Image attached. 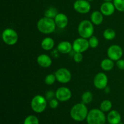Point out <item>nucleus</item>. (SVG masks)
Returning a JSON list of instances; mask_svg holds the SVG:
<instances>
[{"mask_svg": "<svg viewBox=\"0 0 124 124\" xmlns=\"http://www.w3.org/2000/svg\"><path fill=\"white\" fill-rule=\"evenodd\" d=\"M87 1H88L89 2H91V1H94V0H87Z\"/></svg>", "mask_w": 124, "mask_h": 124, "instance_id": "nucleus-34", "label": "nucleus"}, {"mask_svg": "<svg viewBox=\"0 0 124 124\" xmlns=\"http://www.w3.org/2000/svg\"><path fill=\"white\" fill-rule=\"evenodd\" d=\"M19 39L18 34L14 29L7 28L2 33V39L6 44L13 46L17 43Z\"/></svg>", "mask_w": 124, "mask_h": 124, "instance_id": "nucleus-6", "label": "nucleus"}, {"mask_svg": "<svg viewBox=\"0 0 124 124\" xmlns=\"http://www.w3.org/2000/svg\"><path fill=\"white\" fill-rule=\"evenodd\" d=\"M59 101L56 99V98H53V99H51L50 101H49V106L52 109H55L59 105Z\"/></svg>", "mask_w": 124, "mask_h": 124, "instance_id": "nucleus-30", "label": "nucleus"}, {"mask_svg": "<svg viewBox=\"0 0 124 124\" xmlns=\"http://www.w3.org/2000/svg\"><path fill=\"white\" fill-rule=\"evenodd\" d=\"M94 24L91 21L85 19L80 22L78 27V32L81 37L89 39L94 33Z\"/></svg>", "mask_w": 124, "mask_h": 124, "instance_id": "nucleus-4", "label": "nucleus"}, {"mask_svg": "<svg viewBox=\"0 0 124 124\" xmlns=\"http://www.w3.org/2000/svg\"><path fill=\"white\" fill-rule=\"evenodd\" d=\"M104 1H105V2H111L113 0H104Z\"/></svg>", "mask_w": 124, "mask_h": 124, "instance_id": "nucleus-33", "label": "nucleus"}, {"mask_svg": "<svg viewBox=\"0 0 124 124\" xmlns=\"http://www.w3.org/2000/svg\"><path fill=\"white\" fill-rule=\"evenodd\" d=\"M113 104L112 102L108 99H105L102 101L100 104V110H102L103 112H109L111 111L112 108Z\"/></svg>", "mask_w": 124, "mask_h": 124, "instance_id": "nucleus-22", "label": "nucleus"}, {"mask_svg": "<svg viewBox=\"0 0 124 124\" xmlns=\"http://www.w3.org/2000/svg\"><path fill=\"white\" fill-rule=\"evenodd\" d=\"M115 8L119 12H124V0H113Z\"/></svg>", "mask_w": 124, "mask_h": 124, "instance_id": "nucleus-28", "label": "nucleus"}, {"mask_svg": "<svg viewBox=\"0 0 124 124\" xmlns=\"http://www.w3.org/2000/svg\"><path fill=\"white\" fill-rule=\"evenodd\" d=\"M109 124H119L121 122V115L116 110L109 111L107 117Z\"/></svg>", "mask_w": 124, "mask_h": 124, "instance_id": "nucleus-17", "label": "nucleus"}, {"mask_svg": "<svg viewBox=\"0 0 124 124\" xmlns=\"http://www.w3.org/2000/svg\"><path fill=\"white\" fill-rule=\"evenodd\" d=\"M90 21L94 25H101L104 21V15L101 11H94L90 15Z\"/></svg>", "mask_w": 124, "mask_h": 124, "instance_id": "nucleus-18", "label": "nucleus"}, {"mask_svg": "<svg viewBox=\"0 0 124 124\" xmlns=\"http://www.w3.org/2000/svg\"><path fill=\"white\" fill-rule=\"evenodd\" d=\"M108 79L105 73L99 72L95 75L93 79V84L98 90H104L107 87Z\"/></svg>", "mask_w": 124, "mask_h": 124, "instance_id": "nucleus-9", "label": "nucleus"}, {"mask_svg": "<svg viewBox=\"0 0 124 124\" xmlns=\"http://www.w3.org/2000/svg\"><path fill=\"white\" fill-rule=\"evenodd\" d=\"M88 110L86 104L78 103L75 104L70 110V115L72 119L77 122H82L87 119Z\"/></svg>", "mask_w": 124, "mask_h": 124, "instance_id": "nucleus-1", "label": "nucleus"}, {"mask_svg": "<svg viewBox=\"0 0 124 124\" xmlns=\"http://www.w3.org/2000/svg\"><path fill=\"white\" fill-rule=\"evenodd\" d=\"M56 80L61 84H67L71 79V73L70 70L65 68H60L56 71Z\"/></svg>", "mask_w": 124, "mask_h": 124, "instance_id": "nucleus-10", "label": "nucleus"}, {"mask_svg": "<svg viewBox=\"0 0 124 124\" xmlns=\"http://www.w3.org/2000/svg\"><path fill=\"white\" fill-rule=\"evenodd\" d=\"M47 99L43 96L37 94L32 98L30 106L33 111L36 113H41L45 111L47 105Z\"/></svg>", "mask_w": 124, "mask_h": 124, "instance_id": "nucleus-5", "label": "nucleus"}, {"mask_svg": "<svg viewBox=\"0 0 124 124\" xmlns=\"http://www.w3.org/2000/svg\"><path fill=\"white\" fill-rule=\"evenodd\" d=\"M23 124H39V121L36 116L29 115L25 117Z\"/></svg>", "mask_w": 124, "mask_h": 124, "instance_id": "nucleus-25", "label": "nucleus"}, {"mask_svg": "<svg viewBox=\"0 0 124 124\" xmlns=\"http://www.w3.org/2000/svg\"><path fill=\"white\" fill-rule=\"evenodd\" d=\"M93 98V96L92 92L90 91H86L82 94L81 100H82V102L84 104H88L92 102Z\"/></svg>", "mask_w": 124, "mask_h": 124, "instance_id": "nucleus-23", "label": "nucleus"}, {"mask_svg": "<svg viewBox=\"0 0 124 124\" xmlns=\"http://www.w3.org/2000/svg\"><path fill=\"white\" fill-rule=\"evenodd\" d=\"M56 78L54 74H48L46 76L44 79V82L47 85H52L55 83Z\"/></svg>", "mask_w": 124, "mask_h": 124, "instance_id": "nucleus-26", "label": "nucleus"}, {"mask_svg": "<svg viewBox=\"0 0 124 124\" xmlns=\"http://www.w3.org/2000/svg\"><path fill=\"white\" fill-rule=\"evenodd\" d=\"M41 46L44 50H51L53 49L54 46V39L50 37L45 38L41 41Z\"/></svg>", "mask_w": 124, "mask_h": 124, "instance_id": "nucleus-19", "label": "nucleus"}, {"mask_svg": "<svg viewBox=\"0 0 124 124\" xmlns=\"http://www.w3.org/2000/svg\"><path fill=\"white\" fill-rule=\"evenodd\" d=\"M54 97H55V93H54L53 91L50 90L48 91V92L46 93V97H45V98H46L47 100L50 101L51 99H53Z\"/></svg>", "mask_w": 124, "mask_h": 124, "instance_id": "nucleus-31", "label": "nucleus"}, {"mask_svg": "<svg viewBox=\"0 0 124 124\" xmlns=\"http://www.w3.org/2000/svg\"><path fill=\"white\" fill-rule=\"evenodd\" d=\"M75 1H77V0H75Z\"/></svg>", "mask_w": 124, "mask_h": 124, "instance_id": "nucleus-35", "label": "nucleus"}, {"mask_svg": "<svg viewBox=\"0 0 124 124\" xmlns=\"http://www.w3.org/2000/svg\"><path fill=\"white\" fill-rule=\"evenodd\" d=\"M57 49L58 52L62 54H68L72 51V44L67 41H61L58 44Z\"/></svg>", "mask_w": 124, "mask_h": 124, "instance_id": "nucleus-16", "label": "nucleus"}, {"mask_svg": "<svg viewBox=\"0 0 124 124\" xmlns=\"http://www.w3.org/2000/svg\"><path fill=\"white\" fill-rule=\"evenodd\" d=\"M88 42H89L90 47L92 48H97L99 46V39L96 36L93 35L88 39Z\"/></svg>", "mask_w": 124, "mask_h": 124, "instance_id": "nucleus-27", "label": "nucleus"}, {"mask_svg": "<svg viewBox=\"0 0 124 124\" xmlns=\"http://www.w3.org/2000/svg\"><path fill=\"white\" fill-rule=\"evenodd\" d=\"M38 64L42 68H48L52 65V60L50 57L46 54H41L36 59Z\"/></svg>", "mask_w": 124, "mask_h": 124, "instance_id": "nucleus-15", "label": "nucleus"}, {"mask_svg": "<svg viewBox=\"0 0 124 124\" xmlns=\"http://www.w3.org/2000/svg\"><path fill=\"white\" fill-rule=\"evenodd\" d=\"M56 25L59 29H64L69 24V18L67 16L62 13H59L54 18Z\"/></svg>", "mask_w": 124, "mask_h": 124, "instance_id": "nucleus-14", "label": "nucleus"}, {"mask_svg": "<svg viewBox=\"0 0 124 124\" xmlns=\"http://www.w3.org/2000/svg\"><path fill=\"white\" fill-rule=\"evenodd\" d=\"M73 50L75 53H84L90 48L88 39L80 37L75 39L72 44Z\"/></svg>", "mask_w": 124, "mask_h": 124, "instance_id": "nucleus-7", "label": "nucleus"}, {"mask_svg": "<svg viewBox=\"0 0 124 124\" xmlns=\"http://www.w3.org/2000/svg\"><path fill=\"white\" fill-rule=\"evenodd\" d=\"M58 13H59L58 12V10H57V8L56 7H50L45 11L44 16L54 19Z\"/></svg>", "mask_w": 124, "mask_h": 124, "instance_id": "nucleus-24", "label": "nucleus"}, {"mask_svg": "<svg viewBox=\"0 0 124 124\" xmlns=\"http://www.w3.org/2000/svg\"><path fill=\"white\" fill-rule=\"evenodd\" d=\"M36 27L41 33L51 34L55 31L56 25L54 19L44 16L39 19Z\"/></svg>", "mask_w": 124, "mask_h": 124, "instance_id": "nucleus-2", "label": "nucleus"}, {"mask_svg": "<svg viewBox=\"0 0 124 124\" xmlns=\"http://www.w3.org/2000/svg\"><path fill=\"white\" fill-rule=\"evenodd\" d=\"M115 6L114 4L111 2H104L101 4L100 7V11L104 16H109L115 13Z\"/></svg>", "mask_w": 124, "mask_h": 124, "instance_id": "nucleus-13", "label": "nucleus"}, {"mask_svg": "<svg viewBox=\"0 0 124 124\" xmlns=\"http://www.w3.org/2000/svg\"><path fill=\"white\" fill-rule=\"evenodd\" d=\"M73 60L75 62L80 63L83 60V54L82 53H75L73 55Z\"/></svg>", "mask_w": 124, "mask_h": 124, "instance_id": "nucleus-29", "label": "nucleus"}, {"mask_svg": "<svg viewBox=\"0 0 124 124\" xmlns=\"http://www.w3.org/2000/svg\"><path fill=\"white\" fill-rule=\"evenodd\" d=\"M106 116L100 109L93 108L88 111L86 120L88 124H105Z\"/></svg>", "mask_w": 124, "mask_h": 124, "instance_id": "nucleus-3", "label": "nucleus"}, {"mask_svg": "<svg viewBox=\"0 0 124 124\" xmlns=\"http://www.w3.org/2000/svg\"><path fill=\"white\" fill-rule=\"evenodd\" d=\"M101 67L103 70L106 71H111L115 67V63L114 61L110 58H106L104 59L101 62Z\"/></svg>", "mask_w": 124, "mask_h": 124, "instance_id": "nucleus-20", "label": "nucleus"}, {"mask_svg": "<svg viewBox=\"0 0 124 124\" xmlns=\"http://www.w3.org/2000/svg\"><path fill=\"white\" fill-rule=\"evenodd\" d=\"M75 11L81 14H86L91 10V4L87 0H77L73 4Z\"/></svg>", "mask_w": 124, "mask_h": 124, "instance_id": "nucleus-11", "label": "nucleus"}, {"mask_svg": "<svg viewBox=\"0 0 124 124\" xmlns=\"http://www.w3.org/2000/svg\"><path fill=\"white\" fill-rule=\"evenodd\" d=\"M116 62V66L119 69L124 70V59H120Z\"/></svg>", "mask_w": 124, "mask_h": 124, "instance_id": "nucleus-32", "label": "nucleus"}, {"mask_svg": "<svg viewBox=\"0 0 124 124\" xmlns=\"http://www.w3.org/2000/svg\"><path fill=\"white\" fill-rule=\"evenodd\" d=\"M116 36V33L115 30L111 28L106 29L103 32V36L104 38L108 41L114 39Z\"/></svg>", "mask_w": 124, "mask_h": 124, "instance_id": "nucleus-21", "label": "nucleus"}, {"mask_svg": "<svg viewBox=\"0 0 124 124\" xmlns=\"http://www.w3.org/2000/svg\"><path fill=\"white\" fill-rule=\"evenodd\" d=\"M107 56L108 58L114 61H117L121 59L123 56V50L119 45L113 44L110 46L107 49Z\"/></svg>", "mask_w": 124, "mask_h": 124, "instance_id": "nucleus-8", "label": "nucleus"}, {"mask_svg": "<svg viewBox=\"0 0 124 124\" xmlns=\"http://www.w3.org/2000/svg\"><path fill=\"white\" fill-rule=\"evenodd\" d=\"M72 96L71 90L65 87L58 88L55 92V98L59 102H67L70 100Z\"/></svg>", "mask_w": 124, "mask_h": 124, "instance_id": "nucleus-12", "label": "nucleus"}]
</instances>
